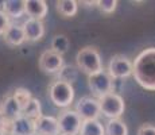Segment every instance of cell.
Returning a JSON list of instances; mask_svg holds the SVG:
<instances>
[{
    "label": "cell",
    "mask_w": 155,
    "mask_h": 135,
    "mask_svg": "<svg viewBox=\"0 0 155 135\" xmlns=\"http://www.w3.org/2000/svg\"><path fill=\"white\" fill-rule=\"evenodd\" d=\"M49 7L45 0H26V15L28 19L43 20L47 15Z\"/></svg>",
    "instance_id": "5bb4252c"
},
{
    "label": "cell",
    "mask_w": 155,
    "mask_h": 135,
    "mask_svg": "<svg viewBox=\"0 0 155 135\" xmlns=\"http://www.w3.org/2000/svg\"><path fill=\"white\" fill-rule=\"evenodd\" d=\"M57 12L62 18H73L78 12V2L76 0H58L55 2Z\"/></svg>",
    "instance_id": "e0dca14e"
},
{
    "label": "cell",
    "mask_w": 155,
    "mask_h": 135,
    "mask_svg": "<svg viewBox=\"0 0 155 135\" xmlns=\"http://www.w3.org/2000/svg\"><path fill=\"white\" fill-rule=\"evenodd\" d=\"M132 76L143 89L155 92V47L142 50L134 59Z\"/></svg>",
    "instance_id": "6da1fadb"
},
{
    "label": "cell",
    "mask_w": 155,
    "mask_h": 135,
    "mask_svg": "<svg viewBox=\"0 0 155 135\" xmlns=\"http://www.w3.org/2000/svg\"><path fill=\"white\" fill-rule=\"evenodd\" d=\"M0 111L3 112V115L5 116L8 122H14L16 118H19L22 115V107L16 101V99L14 97V95H7L0 103Z\"/></svg>",
    "instance_id": "7c38bea8"
},
{
    "label": "cell",
    "mask_w": 155,
    "mask_h": 135,
    "mask_svg": "<svg viewBox=\"0 0 155 135\" xmlns=\"http://www.w3.org/2000/svg\"><path fill=\"white\" fill-rule=\"evenodd\" d=\"M78 135H105V126H103V123L99 119L82 120Z\"/></svg>",
    "instance_id": "ac0fdd59"
},
{
    "label": "cell",
    "mask_w": 155,
    "mask_h": 135,
    "mask_svg": "<svg viewBox=\"0 0 155 135\" xmlns=\"http://www.w3.org/2000/svg\"><path fill=\"white\" fill-rule=\"evenodd\" d=\"M23 30H25L26 41L27 42H38L45 37V25L42 20L37 19H27L23 23Z\"/></svg>",
    "instance_id": "30bf717a"
},
{
    "label": "cell",
    "mask_w": 155,
    "mask_h": 135,
    "mask_svg": "<svg viewBox=\"0 0 155 135\" xmlns=\"http://www.w3.org/2000/svg\"><path fill=\"white\" fill-rule=\"evenodd\" d=\"M99 104L101 115L108 118L109 120L111 119H120V116L126 111L124 99L116 92H111V93L105 95L104 97L99 99Z\"/></svg>",
    "instance_id": "277c9868"
},
{
    "label": "cell",
    "mask_w": 155,
    "mask_h": 135,
    "mask_svg": "<svg viewBox=\"0 0 155 135\" xmlns=\"http://www.w3.org/2000/svg\"><path fill=\"white\" fill-rule=\"evenodd\" d=\"M7 135H11V134H7Z\"/></svg>",
    "instance_id": "f546056e"
},
{
    "label": "cell",
    "mask_w": 155,
    "mask_h": 135,
    "mask_svg": "<svg viewBox=\"0 0 155 135\" xmlns=\"http://www.w3.org/2000/svg\"><path fill=\"white\" fill-rule=\"evenodd\" d=\"M7 134H10V122L5 119V116L0 111V135H7Z\"/></svg>",
    "instance_id": "4316f807"
},
{
    "label": "cell",
    "mask_w": 155,
    "mask_h": 135,
    "mask_svg": "<svg viewBox=\"0 0 155 135\" xmlns=\"http://www.w3.org/2000/svg\"><path fill=\"white\" fill-rule=\"evenodd\" d=\"M138 135H155V126L144 123L138 128Z\"/></svg>",
    "instance_id": "484cf974"
},
{
    "label": "cell",
    "mask_w": 155,
    "mask_h": 135,
    "mask_svg": "<svg viewBox=\"0 0 155 135\" xmlns=\"http://www.w3.org/2000/svg\"><path fill=\"white\" fill-rule=\"evenodd\" d=\"M69 47H70V41L66 35L64 34H58L53 38L51 43H50V50L54 52L59 56H64L69 52Z\"/></svg>",
    "instance_id": "d6986e66"
},
{
    "label": "cell",
    "mask_w": 155,
    "mask_h": 135,
    "mask_svg": "<svg viewBox=\"0 0 155 135\" xmlns=\"http://www.w3.org/2000/svg\"><path fill=\"white\" fill-rule=\"evenodd\" d=\"M105 135H128V127L121 119H111L105 124Z\"/></svg>",
    "instance_id": "ffe728a7"
},
{
    "label": "cell",
    "mask_w": 155,
    "mask_h": 135,
    "mask_svg": "<svg viewBox=\"0 0 155 135\" xmlns=\"http://www.w3.org/2000/svg\"><path fill=\"white\" fill-rule=\"evenodd\" d=\"M39 69L46 74H55L59 73L61 69L65 66V61H64V56H59L54 52H51L50 49L42 52L38 61Z\"/></svg>",
    "instance_id": "9c48e42d"
},
{
    "label": "cell",
    "mask_w": 155,
    "mask_h": 135,
    "mask_svg": "<svg viewBox=\"0 0 155 135\" xmlns=\"http://www.w3.org/2000/svg\"><path fill=\"white\" fill-rule=\"evenodd\" d=\"M74 111L78 113L82 120H94L101 115L99 100L92 96H82L76 103Z\"/></svg>",
    "instance_id": "ba28073f"
},
{
    "label": "cell",
    "mask_w": 155,
    "mask_h": 135,
    "mask_svg": "<svg viewBox=\"0 0 155 135\" xmlns=\"http://www.w3.org/2000/svg\"><path fill=\"white\" fill-rule=\"evenodd\" d=\"M76 64L77 68L88 76H92V74H96L104 70L101 56L94 46H85L80 49L76 56Z\"/></svg>",
    "instance_id": "7a4b0ae2"
},
{
    "label": "cell",
    "mask_w": 155,
    "mask_h": 135,
    "mask_svg": "<svg viewBox=\"0 0 155 135\" xmlns=\"http://www.w3.org/2000/svg\"><path fill=\"white\" fill-rule=\"evenodd\" d=\"M58 135H61V134H58Z\"/></svg>",
    "instance_id": "4dcf8cb0"
},
{
    "label": "cell",
    "mask_w": 155,
    "mask_h": 135,
    "mask_svg": "<svg viewBox=\"0 0 155 135\" xmlns=\"http://www.w3.org/2000/svg\"><path fill=\"white\" fill-rule=\"evenodd\" d=\"M4 37V42L11 47H16L20 46L26 42V35H25V30H23L22 25H12L8 27V30L5 31Z\"/></svg>",
    "instance_id": "9a60e30c"
},
{
    "label": "cell",
    "mask_w": 155,
    "mask_h": 135,
    "mask_svg": "<svg viewBox=\"0 0 155 135\" xmlns=\"http://www.w3.org/2000/svg\"><path fill=\"white\" fill-rule=\"evenodd\" d=\"M22 115L27 116V118L32 119V120H37L38 118L42 116V106H41V101L37 97H32L30 100V103L23 108Z\"/></svg>",
    "instance_id": "44dd1931"
},
{
    "label": "cell",
    "mask_w": 155,
    "mask_h": 135,
    "mask_svg": "<svg viewBox=\"0 0 155 135\" xmlns=\"http://www.w3.org/2000/svg\"><path fill=\"white\" fill-rule=\"evenodd\" d=\"M117 4L119 3L116 0H99L97 2V7L100 8V11L107 15L115 12L116 8H117Z\"/></svg>",
    "instance_id": "cb8c5ba5"
},
{
    "label": "cell",
    "mask_w": 155,
    "mask_h": 135,
    "mask_svg": "<svg viewBox=\"0 0 155 135\" xmlns=\"http://www.w3.org/2000/svg\"><path fill=\"white\" fill-rule=\"evenodd\" d=\"M81 4H85V7H97V2H80Z\"/></svg>",
    "instance_id": "83f0119b"
},
{
    "label": "cell",
    "mask_w": 155,
    "mask_h": 135,
    "mask_svg": "<svg viewBox=\"0 0 155 135\" xmlns=\"http://www.w3.org/2000/svg\"><path fill=\"white\" fill-rule=\"evenodd\" d=\"M10 134L11 135H32L35 134V120L20 115L14 122L10 123Z\"/></svg>",
    "instance_id": "8fae6325"
},
{
    "label": "cell",
    "mask_w": 155,
    "mask_h": 135,
    "mask_svg": "<svg viewBox=\"0 0 155 135\" xmlns=\"http://www.w3.org/2000/svg\"><path fill=\"white\" fill-rule=\"evenodd\" d=\"M10 26H11L10 16H8L3 10H0V35H4Z\"/></svg>",
    "instance_id": "d4e9b609"
},
{
    "label": "cell",
    "mask_w": 155,
    "mask_h": 135,
    "mask_svg": "<svg viewBox=\"0 0 155 135\" xmlns=\"http://www.w3.org/2000/svg\"><path fill=\"white\" fill-rule=\"evenodd\" d=\"M74 88L73 85L69 83H65L62 80H54L49 85V97L51 100V103L55 107L66 110L71 106L74 100Z\"/></svg>",
    "instance_id": "3957f363"
},
{
    "label": "cell",
    "mask_w": 155,
    "mask_h": 135,
    "mask_svg": "<svg viewBox=\"0 0 155 135\" xmlns=\"http://www.w3.org/2000/svg\"><path fill=\"white\" fill-rule=\"evenodd\" d=\"M107 72L113 80L127 79V77L132 76L134 64L128 57L123 56V54H115L109 59Z\"/></svg>",
    "instance_id": "52a82bcc"
},
{
    "label": "cell",
    "mask_w": 155,
    "mask_h": 135,
    "mask_svg": "<svg viewBox=\"0 0 155 135\" xmlns=\"http://www.w3.org/2000/svg\"><path fill=\"white\" fill-rule=\"evenodd\" d=\"M77 76H78V70L76 68L71 66V65H65L58 73V80H62L73 85V83L77 80Z\"/></svg>",
    "instance_id": "7402d4cb"
},
{
    "label": "cell",
    "mask_w": 155,
    "mask_h": 135,
    "mask_svg": "<svg viewBox=\"0 0 155 135\" xmlns=\"http://www.w3.org/2000/svg\"><path fill=\"white\" fill-rule=\"evenodd\" d=\"M14 97L16 99V101L20 104V107H22V111L23 108H25L27 104L30 103V100L32 99L31 96V92L28 91V89H25V88H18L14 91Z\"/></svg>",
    "instance_id": "603a6c76"
},
{
    "label": "cell",
    "mask_w": 155,
    "mask_h": 135,
    "mask_svg": "<svg viewBox=\"0 0 155 135\" xmlns=\"http://www.w3.org/2000/svg\"><path fill=\"white\" fill-rule=\"evenodd\" d=\"M88 86L94 99H101L105 95L113 92V79L107 70H101L96 74L88 76Z\"/></svg>",
    "instance_id": "8992f818"
},
{
    "label": "cell",
    "mask_w": 155,
    "mask_h": 135,
    "mask_svg": "<svg viewBox=\"0 0 155 135\" xmlns=\"http://www.w3.org/2000/svg\"><path fill=\"white\" fill-rule=\"evenodd\" d=\"M32 135H39V134H32Z\"/></svg>",
    "instance_id": "f1b7e54d"
},
{
    "label": "cell",
    "mask_w": 155,
    "mask_h": 135,
    "mask_svg": "<svg viewBox=\"0 0 155 135\" xmlns=\"http://www.w3.org/2000/svg\"><path fill=\"white\" fill-rule=\"evenodd\" d=\"M35 134L39 135H58V120L54 116L42 115L35 120Z\"/></svg>",
    "instance_id": "4fadbf2b"
},
{
    "label": "cell",
    "mask_w": 155,
    "mask_h": 135,
    "mask_svg": "<svg viewBox=\"0 0 155 135\" xmlns=\"http://www.w3.org/2000/svg\"><path fill=\"white\" fill-rule=\"evenodd\" d=\"M3 11L10 18H22L26 14V0H5L3 2Z\"/></svg>",
    "instance_id": "2e32d148"
},
{
    "label": "cell",
    "mask_w": 155,
    "mask_h": 135,
    "mask_svg": "<svg viewBox=\"0 0 155 135\" xmlns=\"http://www.w3.org/2000/svg\"><path fill=\"white\" fill-rule=\"evenodd\" d=\"M58 120V128L61 135H78L81 130L82 119L78 116V113L71 108H66L59 112L57 116Z\"/></svg>",
    "instance_id": "5b68a950"
}]
</instances>
